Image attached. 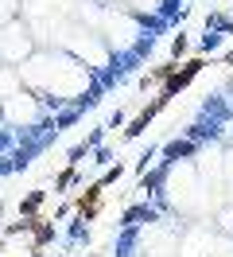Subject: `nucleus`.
<instances>
[{"label": "nucleus", "mask_w": 233, "mask_h": 257, "mask_svg": "<svg viewBox=\"0 0 233 257\" xmlns=\"http://www.w3.org/2000/svg\"><path fill=\"white\" fill-rule=\"evenodd\" d=\"M39 203H43V191H31L28 199L20 203V214H24V218H28V214H35V207H39Z\"/></svg>", "instance_id": "20e7f679"}, {"label": "nucleus", "mask_w": 233, "mask_h": 257, "mask_svg": "<svg viewBox=\"0 0 233 257\" xmlns=\"http://www.w3.org/2000/svg\"><path fill=\"white\" fill-rule=\"evenodd\" d=\"M117 176H121V168H113L105 179H97V183L86 187V195L78 199V214H82V222H93V218H97V210H101V191H105L109 179H117Z\"/></svg>", "instance_id": "f257e3e1"}, {"label": "nucleus", "mask_w": 233, "mask_h": 257, "mask_svg": "<svg viewBox=\"0 0 233 257\" xmlns=\"http://www.w3.org/2000/svg\"><path fill=\"white\" fill-rule=\"evenodd\" d=\"M0 214H4V210H0Z\"/></svg>", "instance_id": "39448f33"}, {"label": "nucleus", "mask_w": 233, "mask_h": 257, "mask_svg": "<svg viewBox=\"0 0 233 257\" xmlns=\"http://www.w3.org/2000/svg\"><path fill=\"white\" fill-rule=\"evenodd\" d=\"M167 101H171V97L163 94V90H159V97H155L152 105H148V109L140 113V117H136V121H132V125H128V128H124V133H128V137H140V133H144V128H148V121H152V117H155V113H159V109H163V105H167Z\"/></svg>", "instance_id": "7ed1b4c3"}, {"label": "nucleus", "mask_w": 233, "mask_h": 257, "mask_svg": "<svg viewBox=\"0 0 233 257\" xmlns=\"http://www.w3.org/2000/svg\"><path fill=\"white\" fill-rule=\"evenodd\" d=\"M0 249H4V245H0Z\"/></svg>", "instance_id": "423d86ee"}, {"label": "nucleus", "mask_w": 233, "mask_h": 257, "mask_svg": "<svg viewBox=\"0 0 233 257\" xmlns=\"http://www.w3.org/2000/svg\"><path fill=\"white\" fill-rule=\"evenodd\" d=\"M202 66H206V63H202V59H190V63L175 66V74H171V78L163 82V94H167V97H175V94H179V90H183V86H190V78L198 74Z\"/></svg>", "instance_id": "f03ea898"}]
</instances>
